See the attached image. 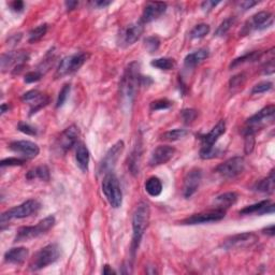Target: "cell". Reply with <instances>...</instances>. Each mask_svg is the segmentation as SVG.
I'll return each instance as SVG.
<instances>
[{
  "label": "cell",
  "instance_id": "obj_1",
  "mask_svg": "<svg viewBox=\"0 0 275 275\" xmlns=\"http://www.w3.org/2000/svg\"><path fill=\"white\" fill-rule=\"evenodd\" d=\"M142 84V76L140 73V64L131 63L127 67L119 83V96L124 105H131L137 96L139 85Z\"/></svg>",
  "mask_w": 275,
  "mask_h": 275
},
{
  "label": "cell",
  "instance_id": "obj_2",
  "mask_svg": "<svg viewBox=\"0 0 275 275\" xmlns=\"http://www.w3.org/2000/svg\"><path fill=\"white\" fill-rule=\"evenodd\" d=\"M150 206L145 202H140L132 215V242H131V253L132 256L136 255L137 249L142 240L145 229L148 228L150 222Z\"/></svg>",
  "mask_w": 275,
  "mask_h": 275
},
{
  "label": "cell",
  "instance_id": "obj_3",
  "mask_svg": "<svg viewBox=\"0 0 275 275\" xmlns=\"http://www.w3.org/2000/svg\"><path fill=\"white\" fill-rule=\"evenodd\" d=\"M226 132V123L225 120H219L218 123L212 128V130L200 137L201 140V150L200 157L202 159H212L218 155V150L215 149V143Z\"/></svg>",
  "mask_w": 275,
  "mask_h": 275
},
{
  "label": "cell",
  "instance_id": "obj_4",
  "mask_svg": "<svg viewBox=\"0 0 275 275\" xmlns=\"http://www.w3.org/2000/svg\"><path fill=\"white\" fill-rule=\"evenodd\" d=\"M41 209V204L39 201L35 199H30L23 202L22 204L12 207V209L5 211L1 214L0 217V225H1V229H3L4 225L8 224L11 219H22L32 216L33 214H36Z\"/></svg>",
  "mask_w": 275,
  "mask_h": 275
},
{
  "label": "cell",
  "instance_id": "obj_5",
  "mask_svg": "<svg viewBox=\"0 0 275 275\" xmlns=\"http://www.w3.org/2000/svg\"><path fill=\"white\" fill-rule=\"evenodd\" d=\"M55 225V217L50 215L42 219L36 226H25L17 230L14 242H24L35 239L42 235H45L47 231H50Z\"/></svg>",
  "mask_w": 275,
  "mask_h": 275
},
{
  "label": "cell",
  "instance_id": "obj_6",
  "mask_svg": "<svg viewBox=\"0 0 275 275\" xmlns=\"http://www.w3.org/2000/svg\"><path fill=\"white\" fill-rule=\"evenodd\" d=\"M60 257V248L57 244H48L41 248L30 261L29 269L32 271H39L46 268L54 262H56Z\"/></svg>",
  "mask_w": 275,
  "mask_h": 275
},
{
  "label": "cell",
  "instance_id": "obj_7",
  "mask_svg": "<svg viewBox=\"0 0 275 275\" xmlns=\"http://www.w3.org/2000/svg\"><path fill=\"white\" fill-rule=\"evenodd\" d=\"M102 192L105 194L109 203L114 209H118L123 202V193H121L119 181L113 172L107 173L102 181Z\"/></svg>",
  "mask_w": 275,
  "mask_h": 275
},
{
  "label": "cell",
  "instance_id": "obj_8",
  "mask_svg": "<svg viewBox=\"0 0 275 275\" xmlns=\"http://www.w3.org/2000/svg\"><path fill=\"white\" fill-rule=\"evenodd\" d=\"M90 55L86 52H79L76 54H72L70 56H67L62 59L59 63L55 77L56 78H64L66 76L72 75L77 72L81 67L87 62Z\"/></svg>",
  "mask_w": 275,
  "mask_h": 275
},
{
  "label": "cell",
  "instance_id": "obj_9",
  "mask_svg": "<svg viewBox=\"0 0 275 275\" xmlns=\"http://www.w3.org/2000/svg\"><path fill=\"white\" fill-rule=\"evenodd\" d=\"M275 107L273 105L264 108L258 113L253 115L246 121V126L243 129V134L245 133H256L266 125L273 123Z\"/></svg>",
  "mask_w": 275,
  "mask_h": 275
},
{
  "label": "cell",
  "instance_id": "obj_10",
  "mask_svg": "<svg viewBox=\"0 0 275 275\" xmlns=\"http://www.w3.org/2000/svg\"><path fill=\"white\" fill-rule=\"evenodd\" d=\"M29 54L25 51H13L8 52L1 55L0 65H1L2 71L12 70L13 75H18L24 68V66L28 62Z\"/></svg>",
  "mask_w": 275,
  "mask_h": 275
},
{
  "label": "cell",
  "instance_id": "obj_11",
  "mask_svg": "<svg viewBox=\"0 0 275 275\" xmlns=\"http://www.w3.org/2000/svg\"><path fill=\"white\" fill-rule=\"evenodd\" d=\"M245 169V160L243 157L236 156L229 158L216 168L215 172L224 179H235L239 176Z\"/></svg>",
  "mask_w": 275,
  "mask_h": 275
},
{
  "label": "cell",
  "instance_id": "obj_12",
  "mask_svg": "<svg viewBox=\"0 0 275 275\" xmlns=\"http://www.w3.org/2000/svg\"><path fill=\"white\" fill-rule=\"evenodd\" d=\"M272 24H273L272 13L267 11H261L253 15L250 17V20H248L245 23V25H244L242 29V34L248 35L249 33H252L253 30H264L272 26Z\"/></svg>",
  "mask_w": 275,
  "mask_h": 275
},
{
  "label": "cell",
  "instance_id": "obj_13",
  "mask_svg": "<svg viewBox=\"0 0 275 275\" xmlns=\"http://www.w3.org/2000/svg\"><path fill=\"white\" fill-rule=\"evenodd\" d=\"M144 30V24L142 22L132 23L120 30L118 35V42L121 46H130L141 38Z\"/></svg>",
  "mask_w": 275,
  "mask_h": 275
},
{
  "label": "cell",
  "instance_id": "obj_14",
  "mask_svg": "<svg viewBox=\"0 0 275 275\" xmlns=\"http://www.w3.org/2000/svg\"><path fill=\"white\" fill-rule=\"evenodd\" d=\"M257 242L258 236L253 232H244V234L235 235L226 239L223 243V247L225 249H240L253 246Z\"/></svg>",
  "mask_w": 275,
  "mask_h": 275
},
{
  "label": "cell",
  "instance_id": "obj_15",
  "mask_svg": "<svg viewBox=\"0 0 275 275\" xmlns=\"http://www.w3.org/2000/svg\"><path fill=\"white\" fill-rule=\"evenodd\" d=\"M226 216V211L214 209L207 212H202L185 218L182 221V225H200V224H209L222 221Z\"/></svg>",
  "mask_w": 275,
  "mask_h": 275
},
{
  "label": "cell",
  "instance_id": "obj_16",
  "mask_svg": "<svg viewBox=\"0 0 275 275\" xmlns=\"http://www.w3.org/2000/svg\"><path fill=\"white\" fill-rule=\"evenodd\" d=\"M124 148H125L124 142L118 141L107 152L106 156L103 157V159L100 163V168H99L100 173L107 174L112 172L114 167L116 166V162H118L119 159L120 154L124 151Z\"/></svg>",
  "mask_w": 275,
  "mask_h": 275
},
{
  "label": "cell",
  "instance_id": "obj_17",
  "mask_svg": "<svg viewBox=\"0 0 275 275\" xmlns=\"http://www.w3.org/2000/svg\"><path fill=\"white\" fill-rule=\"evenodd\" d=\"M201 180H202V172L200 169H193L187 173L183 185V196L186 199L192 198L197 193Z\"/></svg>",
  "mask_w": 275,
  "mask_h": 275
},
{
  "label": "cell",
  "instance_id": "obj_18",
  "mask_svg": "<svg viewBox=\"0 0 275 275\" xmlns=\"http://www.w3.org/2000/svg\"><path fill=\"white\" fill-rule=\"evenodd\" d=\"M9 149L17 154H21L26 159H33V158L39 155V146L32 141L21 140V141H13L9 144Z\"/></svg>",
  "mask_w": 275,
  "mask_h": 275
},
{
  "label": "cell",
  "instance_id": "obj_19",
  "mask_svg": "<svg viewBox=\"0 0 275 275\" xmlns=\"http://www.w3.org/2000/svg\"><path fill=\"white\" fill-rule=\"evenodd\" d=\"M79 138H80V130H79L77 126L73 125L66 128L58 139L59 149L64 152L71 150L73 146L80 143L79 142Z\"/></svg>",
  "mask_w": 275,
  "mask_h": 275
},
{
  "label": "cell",
  "instance_id": "obj_20",
  "mask_svg": "<svg viewBox=\"0 0 275 275\" xmlns=\"http://www.w3.org/2000/svg\"><path fill=\"white\" fill-rule=\"evenodd\" d=\"M175 154V149L169 145H159L153 151L151 158H150V166L157 167L161 164L167 163L172 159V157Z\"/></svg>",
  "mask_w": 275,
  "mask_h": 275
},
{
  "label": "cell",
  "instance_id": "obj_21",
  "mask_svg": "<svg viewBox=\"0 0 275 275\" xmlns=\"http://www.w3.org/2000/svg\"><path fill=\"white\" fill-rule=\"evenodd\" d=\"M22 100L30 105V115H34L40 109L45 107L48 103V97L40 93L39 90L33 89L25 93L22 97Z\"/></svg>",
  "mask_w": 275,
  "mask_h": 275
},
{
  "label": "cell",
  "instance_id": "obj_22",
  "mask_svg": "<svg viewBox=\"0 0 275 275\" xmlns=\"http://www.w3.org/2000/svg\"><path fill=\"white\" fill-rule=\"evenodd\" d=\"M167 11L166 2H149L144 7L141 20L143 24H148L159 18Z\"/></svg>",
  "mask_w": 275,
  "mask_h": 275
},
{
  "label": "cell",
  "instance_id": "obj_23",
  "mask_svg": "<svg viewBox=\"0 0 275 275\" xmlns=\"http://www.w3.org/2000/svg\"><path fill=\"white\" fill-rule=\"evenodd\" d=\"M274 204L270 200H262L258 203L245 206L240 211L242 215H250V214H257V215H265V214H273Z\"/></svg>",
  "mask_w": 275,
  "mask_h": 275
},
{
  "label": "cell",
  "instance_id": "obj_24",
  "mask_svg": "<svg viewBox=\"0 0 275 275\" xmlns=\"http://www.w3.org/2000/svg\"><path fill=\"white\" fill-rule=\"evenodd\" d=\"M29 250L26 247H14L4 254V261L12 265H21L28 258Z\"/></svg>",
  "mask_w": 275,
  "mask_h": 275
},
{
  "label": "cell",
  "instance_id": "obj_25",
  "mask_svg": "<svg viewBox=\"0 0 275 275\" xmlns=\"http://www.w3.org/2000/svg\"><path fill=\"white\" fill-rule=\"evenodd\" d=\"M210 52L206 48H200V50L196 51L194 53L188 54L184 59V66L187 69H194L200 65L201 63H203L204 60L209 57Z\"/></svg>",
  "mask_w": 275,
  "mask_h": 275
},
{
  "label": "cell",
  "instance_id": "obj_26",
  "mask_svg": "<svg viewBox=\"0 0 275 275\" xmlns=\"http://www.w3.org/2000/svg\"><path fill=\"white\" fill-rule=\"evenodd\" d=\"M89 151L86 148V145L80 142L77 145V152H76V160L78 167L80 168L83 172H87L88 166H89Z\"/></svg>",
  "mask_w": 275,
  "mask_h": 275
},
{
  "label": "cell",
  "instance_id": "obj_27",
  "mask_svg": "<svg viewBox=\"0 0 275 275\" xmlns=\"http://www.w3.org/2000/svg\"><path fill=\"white\" fill-rule=\"evenodd\" d=\"M237 200V195L236 193H226L223 194L214 200V205H215V209L217 210H223L226 211L229 209L230 206L234 205Z\"/></svg>",
  "mask_w": 275,
  "mask_h": 275
},
{
  "label": "cell",
  "instance_id": "obj_28",
  "mask_svg": "<svg viewBox=\"0 0 275 275\" xmlns=\"http://www.w3.org/2000/svg\"><path fill=\"white\" fill-rule=\"evenodd\" d=\"M275 187V178H274V170H272L269 176L266 179L257 182L254 186L256 192L264 193V194H272Z\"/></svg>",
  "mask_w": 275,
  "mask_h": 275
},
{
  "label": "cell",
  "instance_id": "obj_29",
  "mask_svg": "<svg viewBox=\"0 0 275 275\" xmlns=\"http://www.w3.org/2000/svg\"><path fill=\"white\" fill-rule=\"evenodd\" d=\"M145 191L152 197H158L162 192V183L157 176H151L145 182Z\"/></svg>",
  "mask_w": 275,
  "mask_h": 275
},
{
  "label": "cell",
  "instance_id": "obj_30",
  "mask_svg": "<svg viewBox=\"0 0 275 275\" xmlns=\"http://www.w3.org/2000/svg\"><path fill=\"white\" fill-rule=\"evenodd\" d=\"M26 178L28 180L40 179L42 181H48L50 180V170H48V168L46 166L37 167L29 171L26 175Z\"/></svg>",
  "mask_w": 275,
  "mask_h": 275
},
{
  "label": "cell",
  "instance_id": "obj_31",
  "mask_svg": "<svg viewBox=\"0 0 275 275\" xmlns=\"http://www.w3.org/2000/svg\"><path fill=\"white\" fill-rule=\"evenodd\" d=\"M261 56H262V54L260 52H250V53H247L245 55H243V56L235 59L234 62L231 63L230 68L231 69L232 68H236V67H239L240 65H243V64H245V63L256 62V60L260 59Z\"/></svg>",
  "mask_w": 275,
  "mask_h": 275
},
{
  "label": "cell",
  "instance_id": "obj_32",
  "mask_svg": "<svg viewBox=\"0 0 275 275\" xmlns=\"http://www.w3.org/2000/svg\"><path fill=\"white\" fill-rule=\"evenodd\" d=\"M47 28H48L47 24H42V25H39L38 27L30 30L29 38H28L29 43H36V42L40 41L46 35Z\"/></svg>",
  "mask_w": 275,
  "mask_h": 275
},
{
  "label": "cell",
  "instance_id": "obj_33",
  "mask_svg": "<svg viewBox=\"0 0 275 275\" xmlns=\"http://www.w3.org/2000/svg\"><path fill=\"white\" fill-rule=\"evenodd\" d=\"M151 65L153 67H155V68L160 69V70H171L174 68L176 63H175V60L172 58L163 57V58H157V59L152 60Z\"/></svg>",
  "mask_w": 275,
  "mask_h": 275
},
{
  "label": "cell",
  "instance_id": "obj_34",
  "mask_svg": "<svg viewBox=\"0 0 275 275\" xmlns=\"http://www.w3.org/2000/svg\"><path fill=\"white\" fill-rule=\"evenodd\" d=\"M188 131L185 129H173L164 132L161 136V140H164V141H170V142H174L178 141V140H181L184 137L187 136Z\"/></svg>",
  "mask_w": 275,
  "mask_h": 275
},
{
  "label": "cell",
  "instance_id": "obj_35",
  "mask_svg": "<svg viewBox=\"0 0 275 275\" xmlns=\"http://www.w3.org/2000/svg\"><path fill=\"white\" fill-rule=\"evenodd\" d=\"M210 33V26L207 24H199V25L195 26L194 29L191 32V38L192 39H201L205 37Z\"/></svg>",
  "mask_w": 275,
  "mask_h": 275
},
{
  "label": "cell",
  "instance_id": "obj_36",
  "mask_svg": "<svg viewBox=\"0 0 275 275\" xmlns=\"http://www.w3.org/2000/svg\"><path fill=\"white\" fill-rule=\"evenodd\" d=\"M235 23H236V18H235V17H228V18H226V20H224V21L222 22L221 25L218 26L215 35H216L217 37L225 36L226 34H227V33L229 32L230 28L235 25Z\"/></svg>",
  "mask_w": 275,
  "mask_h": 275
},
{
  "label": "cell",
  "instance_id": "obj_37",
  "mask_svg": "<svg viewBox=\"0 0 275 275\" xmlns=\"http://www.w3.org/2000/svg\"><path fill=\"white\" fill-rule=\"evenodd\" d=\"M144 45L146 47V50H148L150 53H154L158 50V47H159L160 40L155 36L148 37V38L144 40Z\"/></svg>",
  "mask_w": 275,
  "mask_h": 275
},
{
  "label": "cell",
  "instance_id": "obj_38",
  "mask_svg": "<svg viewBox=\"0 0 275 275\" xmlns=\"http://www.w3.org/2000/svg\"><path fill=\"white\" fill-rule=\"evenodd\" d=\"M141 153L140 151L136 150L130 157V160H129V168L131 170V172L133 174H137L139 173V164H140V159H141Z\"/></svg>",
  "mask_w": 275,
  "mask_h": 275
},
{
  "label": "cell",
  "instance_id": "obj_39",
  "mask_svg": "<svg viewBox=\"0 0 275 275\" xmlns=\"http://www.w3.org/2000/svg\"><path fill=\"white\" fill-rule=\"evenodd\" d=\"M26 162V158H15V157H9L5 159L1 160L0 166L2 168L4 167H16V166H23Z\"/></svg>",
  "mask_w": 275,
  "mask_h": 275
},
{
  "label": "cell",
  "instance_id": "obj_40",
  "mask_svg": "<svg viewBox=\"0 0 275 275\" xmlns=\"http://www.w3.org/2000/svg\"><path fill=\"white\" fill-rule=\"evenodd\" d=\"M171 106H172V102L168 99H158L153 101L151 103V111H160V110H166L169 109Z\"/></svg>",
  "mask_w": 275,
  "mask_h": 275
},
{
  "label": "cell",
  "instance_id": "obj_41",
  "mask_svg": "<svg viewBox=\"0 0 275 275\" xmlns=\"http://www.w3.org/2000/svg\"><path fill=\"white\" fill-rule=\"evenodd\" d=\"M70 85L69 84H66L64 85V87L62 88V90L59 91V95L57 98V102H56V108H60L65 105V102L67 101L70 94Z\"/></svg>",
  "mask_w": 275,
  "mask_h": 275
},
{
  "label": "cell",
  "instance_id": "obj_42",
  "mask_svg": "<svg viewBox=\"0 0 275 275\" xmlns=\"http://www.w3.org/2000/svg\"><path fill=\"white\" fill-rule=\"evenodd\" d=\"M273 87V83L270 81H264L260 82L258 84H256L255 86L252 89V94L256 95V94H262L266 93V91H269L270 89H272Z\"/></svg>",
  "mask_w": 275,
  "mask_h": 275
},
{
  "label": "cell",
  "instance_id": "obj_43",
  "mask_svg": "<svg viewBox=\"0 0 275 275\" xmlns=\"http://www.w3.org/2000/svg\"><path fill=\"white\" fill-rule=\"evenodd\" d=\"M181 115H182V118L184 119L185 124H192L193 121L197 118L198 112L194 109H186V110H183Z\"/></svg>",
  "mask_w": 275,
  "mask_h": 275
},
{
  "label": "cell",
  "instance_id": "obj_44",
  "mask_svg": "<svg viewBox=\"0 0 275 275\" xmlns=\"http://www.w3.org/2000/svg\"><path fill=\"white\" fill-rule=\"evenodd\" d=\"M244 137H245L244 151H245V154L249 155L250 153L253 152L254 146H255V134L254 133H245L244 134Z\"/></svg>",
  "mask_w": 275,
  "mask_h": 275
},
{
  "label": "cell",
  "instance_id": "obj_45",
  "mask_svg": "<svg viewBox=\"0 0 275 275\" xmlns=\"http://www.w3.org/2000/svg\"><path fill=\"white\" fill-rule=\"evenodd\" d=\"M17 129L21 132L27 134V136H37V133H38L35 127L25 123V121H20L17 125Z\"/></svg>",
  "mask_w": 275,
  "mask_h": 275
},
{
  "label": "cell",
  "instance_id": "obj_46",
  "mask_svg": "<svg viewBox=\"0 0 275 275\" xmlns=\"http://www.w3.org/2000/svg\"><path fill=\"white\" fill-rule=\"evenodd\" d=\"M42 77H43V75L38 70H36V71H30L28 73H26V76H25V79H24V81H25L26 83H35V82H38L40 81Z\"/></svg>",
  "mask_w": 275,
  "mask_h": 275
},
{
  "label": "cell",
  "instance_id": "obj_47",
  "mask_svg": "<svg viewBox=\"0 0 275 275\" xmlns=\"http://www.w3.org/2000/svg\"><path fill=\"white\" fill-rule=\"evenodd\" d=\"M244 81H245V75H244V73H240V75L235 76L230 81V87L231 88L239 87L244 83Z\"/></svg>",
  "mask_w": 275,
  "mask_h": 275
},
{
  "label": "cell",
  "instance_id": "obj_48",
  "mask_svg": "<svg viewBox=\"0 0 275 275\" xmlns=\"http://www.w3.org/2000/svg\"><path fill=\"white\" fill-rule=\"evenodd\" d=\"M24 7H25V4H24V2L21 1V0H15V1L10 3L11 10L14 11V12H17V13H20V12H23L24 11Z\"/></svg>",
  "mask_w": 275,
  "mask_h": 275
},
{
  "label": "cell",
  "instance_id": "obj_49",
  "mask_svg": "<svg viewBox=\"0 0 275 275\" xmlns=\"http://www.w3.org/2000/svg\"><path fill=\"white\" fill-rule=\"evenodd\" d=\"M217 4H219V1H204L201 4V9L204 12H210L212 9L215 8Z\"/></svg>",
  "mask_w": 275,
  "mask_h": 275
},
{
  "label": "cell",
  "instance_id": "obj_50",
  "mask_svg": "<svg viewBox=\"0 0 275 275\" xmlns=\"http://www.w3.org/2000/svg\"><path fill=\"white\" fill-rule=\"evenodd\" d=\"M257 3H258L257 1H250V0H249V1H241V2H239V7L243 11H246L252 7H254V5H256Z\"/></svg>",
  "mask_w": 275,
  "mask_h": 275
},
{
  "label": "cell",
  "instance_id": "obj_51",
  "mask_svg": "<svg viewBox=\"0 0 275 275\" xmlns=\"http://www.w3.org/2000/svg\"><path fill=\"white\" fill-rule=\"evenodd\" d=\"M112 3V1H107V0H97V1H94L93 4L97 8H107L108 5H110Z\"/></svg>",
  "mask_w": 275,
  "mask_h": 275
},
{
  "label": "cell",
  "instance_id": "obj_52",
  "mask_svg": "<svg viewBox=\"0 0 275 275\" xmlns=\"http://www.w3.org/2000/svg\"><path fill=\"white\" fill-rule=\"evenodd\" d=\"M262 232H264L265 235H268V236H273L275 235V228H274V225H271L270 227H267L265 228L264 230H262Z\"/></svg>",
  "mask_w": 275,
  "mask_h": 275
},
{
  "label": "cell",
  "instance_id": "obj_53",
  "mask_svg": "<svg viewBox=\"0 0 275 275\" xmlns=\"http://www.w3.org/2000/svg\"><path fill=\"white\" fill-rule=\"evenodd\" d=\"M65 4H66V7H67V10L72 11V10H75L78 7L79 2L78 1H66Z\"/></svg>",
  "mask_w": 275,
  "mask_h": 275
},
{
  "label": "cell",
  "instance_id": "obj_54",
  "mask_svg": "<svg viewBox=\"0 0 275 275\" xmlns=\"http://www.w3.org/2000/svg\"><path fill=\"white\" fill-rule=\"evenodd\" d=\"M102 273H103V274H112V273H115V272L112 270V269H110V266L106 265L105 267H103Z\"/></svg>",
  "mask_w": 275,
  "mask_h": 275
},
{
  "label": "cell",
  "instance_id": "obj_55",
  "mask_svg": "<svg viewBox=\"0 0 275 275\" xmlns=\"http://www.w3.org/2000/svg\"><path fill=\"white\" fill-rule=\"evenodd\" d=\"M7 111H9V106L5 105V103H2V105H1V114H4Z\"/></svg>",
  "mask_w": 275,
  "mask_h": 275
}]
</instances>
